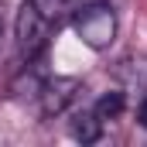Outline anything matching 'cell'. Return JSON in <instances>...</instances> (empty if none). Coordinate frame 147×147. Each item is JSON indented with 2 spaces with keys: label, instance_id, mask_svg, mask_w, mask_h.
<instances>
[{
  "label": "cell",
  "instance_id": "1",
  "mask_svg": "<svg viewBox=\"0 0 147 147\" xmlns=\"http://www.w3.org/2000/svg\"><path fill=\"white\" fill-rule=\"evenodd\" d=\"M75 34L82 38L89 48L103 51L110 48L113 38H116V14H113L110 3H89L75 14Z\"/></svg>",
  "mask_w": 147,
  "mask_h": 147
},
{
  "label": "cell",
  "instance_id": "2",
  "mask_svg": "<svg viewBox=\"0 0 147 147\" xmlns=\"http://www.w3.org/2000/svg\"><path fill=\"white\" fill-rule=\"evenodd\" d=\"M48 34H51V21L38 10L34 3L28 0L21 10H17V21H14V38H17V51L34 58L38 51L48 45Z\"/></svg>",
  "mask_w": 147,
  "mask_h": 147
},
{
  "label": "cell",
  "instance_id": "3",
  "mask_svg": "<svg viewBox=\"0 0 147 147\" xmlns=\"http://www.w3.org/2000/svg\"><path fill=\"white\" fill-rule=\"evenodd\" d=\"M75 92H79V82H75V79H51V82H45V86L38 89L41 113H45V116H58V113L75 99Z\"/></svg>",
  "mask_w": 147,
  "mask_h": 147
},
{
  "label": "cell",
  "instance_id": "4",
  "mask_svg": "<svg viewBox=\"0 0 147 147\" xmlns=\"http://www.w3.org/2000/svg\"><path fill=\"white\" fill-rule=\"evenodd\" d=\"M99 134H103V120H99L96 110L75 113V120H72V137H75V140H82V144H96Z\"/></svg>",
  "mask_w": 147,
  "mask_h": 147
},
{
  "label": "cell",
  "instance_id": "5",
  "mask_svg": "<svg viewBox=\"0 0 147 147\" xmlns=\"http://www.w3.org/2000/svg\"><path fill=\"white\" fill-rule=\"evenodd\" d=\"M127 106V99H123V92H103L99 96V103L92 106V110L99 113V120H116L120 113Z\"/></svg>",
  "mask_w": 147,
  "mask_h": 147
},
{
  "label": "cell",
  "instance_id": "6",
  "mask_svg": "<svg viewBox=\"0 0 147 147\" xmlns=\"http://www.w3.org/2000/svg\"><path fill=\"white\" fill-rule=\"evenodd\" d=\"M31 3H34V7L48 17V21H51V24H55V21H58V17L72 7V0H31Z\"/></svg>",
  "mask_w": 147,
  "mask_h": 147
},
{
  "label": "cell",
  "instance_id": "7",
  "mask_svg": "<svg viewBox=\"0 0 147 147\" xmlns=\"http://www.w3.org/2000/svg\"><path fill=\"white\" fill-rule=\"evenodd\" d=\"M137 123H140V127L147 130V99L140 103V106H137Z\"/></svg>",
  "mask_w": 147,
  "mask_h": 147
},
{
  "label": "cell",
  "instance_id": "8",
  "mask_svg": "<svg viewBox=\"0 0 147 147\" xmlns=\"http://www.w3.org/2000/svg\"><path fill=\"white\" fill-rule=\"evenodd\" d=\"M0 10H3V0H0ZM0 31H3V14H0Z\"/></svg>",
  "mask_w": 147,
  "mask_h": 147
}]
</instances>
